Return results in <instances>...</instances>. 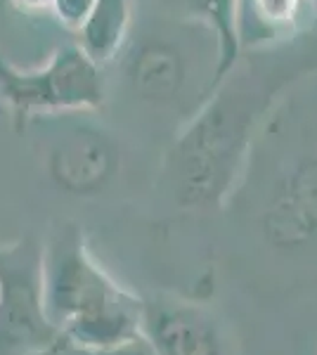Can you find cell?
Instances as JSON below:
<instances>
[{
	"mask_svg": "<svg viewBox=\"0 0 317 355\" xmlns=\"http://www.w3.org/2000/svg\"><path fill=\"white\" fill-rule=\"evenodd\" d=\"M117 60L132 97L152 107L182 110L189 119L218 83L221 41L204 21L178 15L142 31L132 28Z\"/></svg>",
	"mask_w": 317,
	"mask_h": 355,
	"instance_id": "cell-3",
	"label": "cell"
},
{
	"mask_svg": "<svg viewBox=\"0 0 317 355\" xmlns=\"http://www.w3.org/2000/svg\"><path fill=\"white\" fill-rule=\"evenodd\" d=\"M261 232L277 251L305 249L317 239V159L303 162L277 182L261 214Z\"/></svg>",
	"mask_w": 317,
	"mask_h": 355,
	"instance_id": "cell-7",
	"label": "cell"
},
{
	"mask_svg": "<svg viewBox=\"0 0 317 355\" xmlns=\"http://www.w3.org/2000/svg\"><path fill=\"white\" fill-rule=\"evenodd\" d=\"M132 31L130 0H97L93 15L78 28L74 38L97 64L107 67L114 62Z\"/></svg>",
	"mask_w": 317,
	"mask_h": 355,
	"instance_id": "cell-10",
	"label": "cell"
},
{
	"mask_svg": "<svg viewBox=\"0 0 317 355\" xmlns=\"http://www.w3.org/2000/svg\"><path fill=\"white\" fill-rule=\"evenodd\" d=\"M53 355H154V351L145 336H140V339L117 343V346H102V348L74 346V343L60 341L53 348Z\"/></svg>",
	"mask_w": 317,
	"mask_h": 355,
	"instance_id": "cell-12",
	"label": "cell"
},
{
	"mask_svg": "<svg viewBox=\"0 0 317 355\" xmlns=\"http://www.w3.org/2000/svg\"><path fill=\"white\" fill-rule=\"evenodd\" d=\"M93 112L43 114L24 123L38 125V150L50 180L74 197H97L119 173L121 152L114 135L90 119Z\"/></svg>",
	"mask_w": 317,
	"mask_h": 355,
	"instance_id": "cell-5",
	"label": "cell"
},
{
	"mask_svg": "<svg viewBox=\"0 0 317 355\" xmlns=\"http://www.w3.org/2000/svg\"><path fill=\"white\" fill-rule=\"evenodd\" d=\"M152 3H161L173 12L204 21L206 26H211L216 31L218 41H221V67H218V83H221L239 60L237 43H234L232 33L234 0H152Z\"/></svg>",
	"mask_w": 317,
	"mask_h": 355,
	"instance_id": "cell-11",
	"label": "cell"
},
{
	"mask_svg": "<svg viewBox=\"0 0 317 355\" xmlns=\"http://www.w3.org/2000/svg\"><path fill=\"white\" fill-rule=\"evenodd\" d=\"M142 336L154 355H225L221 327L211 311L180 299H149Z\"/></svg>",
	"mask_w": 317,
	"mask_h": 355,
	"instance_id": "cell-8",
	"label": "cell"
},
{
	"mask_svg": "<svg viewBox=\"0 0 317 355\" xmlns=\"http://www.w3.org/2000/svg\"><path fill=\"white\" fill-rule=\"evenodd\" d=\"M293 71L237 64L187 119L166 157V182L182 209H221L234 192L253 135Z\"/></svg>",
	"mask_w": 317,
	"mask_h": 355,
	"instance_id": "cell-1",
	"label": "cell"
},
{
	"mask_svg": "<svg viewBox=\"0 0 317 355\" xmlns=\"http://www.w3.org/2000/svg\"><path fill=\"white\" fill-rule=\"evenodd\" d=\"M317 21L313 0H234L232 33L239 57L275 53Z\"/></svg>",
	"mask_w": 317,
	"mask_h": 355,
	"instance_id": "cell-9",
	"label": "cell"
},
{
	"mask_svg": "<svg viewBox=\"0 0 317 355\" xmlns=\"http://www.w3.org/2000/svg\"><path fill=\"white\" fill-rule=\"evenodd\" d=\"M60 341L43 308V244L0 246V355H38Z\"/></svg>",
	"mask_w": 317,
	"mask_h": 355,
	"instance_id": "cell-6",
	"label": "cell"
},
{
	"mask_svg": "<svg viewBox=\"0 0 317 355\" xmlns=\"http://www.w3.org/2000/svg\"><path fill=\"white\" fill-rule=\"evenodd\" d=\"M0 95L19 123L43 114L97 112L107 100L105 67L71 41L40 67L22 69L0 53Z\"/></svg>",
	"mask_w": 317,
	"mask_h": 355,
	"instance_id": "cell-4",
	"label": "cell"
},
{
	"mask_svg": "<svg viewBox=\"0 0 317 355\" xmlns=\"http://www.w3.org/2000/svg\"><path fill=\"white\" fill-rule=\"evenodd\" d=\"M43 308L62 341L117 346L142 336L145 299L95 259L83 230L62 223L43 242Z\"/></svg>",
	"mask_w": 317,
	"mask_h": 355,
	"instance_id": "cell-2",
	"label": "cell"
},
{
	"mask_svg": "<svg viewBox=\"0 0 317 355\" xmlns=\"http://www.w3.org/2000/svg\"><path fill=\"white\" fill-rule=\"evenodd\" d=\"M97 0H50V12L62 28L78 33V28L93 15Z\"/></svg>",
	"mask_w": 317,
	"mask_h": 355,
	"instance_id": "cell-13",
	"label": "cell"
},
{
	"mask_svg": "<svg viewBox=\"0 0 317 355\" xmlns=\"http://www.w3.org/2000/svg\"><path fill=\"white\" fill-rule=\"evenodd\" d=\"M38 355H53V351H45V353H38Z\"/></svg>",
	"mask_w": 317,
	"mask_h": 355,
	"instance_id": "cell-14",
	"label": "cell"
},
{
	"mask_svg": "<svg viewBox=\"0 0 317 355\" xmlns=\"http://www.w3.org/2000/svg\"><path fill=\"white\" fill-rule=\"evenodd\" d=\"M313 3H315V8H317V0H313Z\"/></svg>",
	"mask_w": 317,
	"mask_h": 355,
	"instance_id": "cell-15",
	"label": "cell"
}]
</instances>
